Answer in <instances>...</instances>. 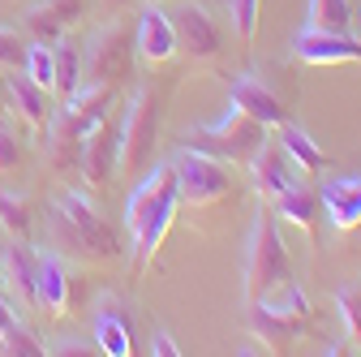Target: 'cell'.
Masks as SVG:
<instances>
[{
    "label": "cell",
    "instance_id": "cell-1",
    "mask_svg": "<svg viewBox=\"0 0 361 357\" xmlns=\"http://www.w3.org/2000/svg\"><path fill=\"white\" fill-rule=\"evenodd\" d=\"M48 237L69 262L108 267L125 258V237L112 219L90 202L86 190H61L48 207Z\"/></svg>",
    "mask_w": 361,
    "mask_h": 357
},
{
    "label": "cell",
    "instance_id": "cell-2",
    "mask_svg": "<svg viewBox=\"0 0 361 357\" xmlns=\"http://www.w3.org/2000/svg\"><path fill=\"white\" fill-rule=\"evenodd\" d=\"M176 211H180V190H176V168L168 159V164L151 168L125 198V233H129L133 267H147L159 254Z\"/></svg>",
    "mask_w": 361,
    "mask_h": 357
},
{
    "label": "cell",
    "instance_id": "cell-3",
    "mask_svg": "<svg viewBox=\"0 0 361 357\" xmlns=\"http://www.w3.org/2000/svg\"><path fill=\"white\" fill-rule=\"evenodd\" d=\"M267 133H271L267 125H258L241 108H228L224 116H215L207 125L185 129V133H180V147L198 151V155H211V159H219V164L233 168V164H250V155L262 147Z\"/></svg>",
    "mask_w": 361,
    "mask_h": 357
},
{
    "label": "cell",
    "instance_id": "cell-4",
    "mask_svg": "<svg viewBox=\"0 0 361 357\" xmlns=\"http://www.w3.org/2000/svg\"><path fill=\"white\" fill-rule=\"evenodd\" d=\"M138 69V52H133V26L125 18L104 22L99 30H90L82 43V82L86 86H112L125 91V82Z\"/></svg>",
    "mask_w": 361,
    "mask_h": 357
},
{
    "label": "cell",
    "instance_id": "cell-5",
    "mask_svg": "<svg viewBox=\"0 0 361 357\" xmlns=\"http://www.w3.org/2000/svg\"><path fill=\"white\" fill-rule=\"evenodd\" d=\"M288 280H293V262H288V246L280 237V219H276V211H262L254 219L250 246H245V305L271 297Z\"/></svg>",
    "mask_w": 361,
    "mask_h": 357
},
{
    "label": "cell",
    "instance_id": "cell-6",
    "mask_svg": "<svg viewBox=\"0 0 361 357\" xmlns=\"http://www.w3.org/2000/svg\"><path fill=\"white\" fill-rule=\"evenodd\" d=\"M159 125H164V95L155 86H138L129 99V108L121 112V159L116 172L133 176V172H147L155 143H159Z\"/></svg>",
    "mask_w": 361,
    "mask_h": 357
},
{
    "label": "cell",
    "instance_id": "cell-7",
    "mask_svg": "<svg viewBox=\"0 0 361 357\" xmlns=\"http://www.w3.org/2000/svg\"><path fill=\"white\" fill-rule=\"evenodd\" d=\"M168 22L176 30V48L185 52L194 65H211L224 56V30L211 18V9L202 0H168Z\"/></svg>",
    "mask_w": 361,
    "mask_h": 357
},
{
    "label": "cell",
    "instance_id": "cell-8",
    "mask_svg": "<svg viewBox=\"0 0 361 357\" xmlns=\"http://www.w3.org/2000/svg\"><path fill=\"white\" fill-rule=\"evenodd\" d=\"M172 168H176V190H180V202H185V207H215L224 198H233L228 164L180 147L172 155Z\"/></svg>",
    "mask_w": 361,
    "mask_h": 357
},
{
    "label": "cell",
    "instance_id": "cell-9",
    "mask_svg": "<svg viewBox=\"0 0 361 357\" xmlns=\"http://www.w3.org/2000/svg\"><path fill=\"white\" fill-rule=\"evenodd\" d=\"M0 293L13 301V310H39V250L26 237H9V246H5Z\"/></svg>",
    "mask_w": 361,
    "mask_h": 357
},
{
    "label": "cell",
    "instance_id": "cell-10",
    "mask_svg": "<svg viewBox=\"0 0 361 357\" xmlns=\"http://www.w3.org/2000/svg\"><path fill=\"white\" fill-rule=\"evenodd\" d=\"M116 159H121V112L104 116L82 143V159H78V176L95 190H108L116 176Z\"/></svg>",
    "mask_w": 361,
    "mask_h": 357
},
{
    "label": "cell",
    "instance_id": "cell-11",
    "mask_svg": "<svg viewBox=\"0 0 361 357\" xmlns=\"http://www.w3.org/2000/svg\"><path fill=\"white\" fill-rule=\"evenodd\" d=\"M293 56L301 65H353L361 61V35L353 30H297L293 35Z\"/></svg>",
    "mask_w": 361,
    "mask_h": 357
},
{
    "label": "cell",
    "instance_id": "cell-12",
    "mask_svg": "<svg viewBox=\"0 0 361 357\" xmlns=\"http://www.w3.org/2000/svg\"><path fill=\"white\" fill-rule=\"evenodd\" d=\"M86 9H90V0H26L22 30H26V39L56 43L86 18Z\"/></svg>",
    "mask_w": 361,
    "mask_h": 357
},
{
    "label": "cell",
    "instance_id": "cell-13",
    "mask_svg": "<svg viewBox=\"0 0 361 357\" xmlns=\"http://www.w3.org/2000/svg\"><path fill=\"white\" fill-rule=\"evenodd\" d=\"M133 52H138V61L151 65V69L168 65V61L180 52V48H176V30H172L168 13H164L159 5H151V0H147V9L138 13V26H133Z\"/></svg>",
    "mask_w": 361,
    "mask_h": 357
},
{
    "label": "cell",
    "instance_id": "cell-14",
    "mask_svg": "<svg viewBox=\"0 0 361 357\" xmlns=\"http://www.w3.org/2000/svg\"><path fill=\"white\" fill-rule=\"evenodd\" d=\"M90 340L108 357H129L133 353V319H129V305L116 293L95 297V336Z\"/></svg>",
    "mask_w": 361,
    "mask_h": 357
},
{
    "label": "cell",
    "instance_id": "cell-15",
    "mask_svg": "<svg viewBox=\"0 0 361 357\" xmlns=\"http://www.w3.org/2000/svg\"><path fill=\"white\" fill-rule=\"evenodd\" d=\"M250 181H254V190H258V198H276V194H284L293 181H297V164L284 155V147H280V138H262V147L250 155Z\"/></svg>",
    "mask_w": 361,
    "mask_h": 357
},
{
    "label": "cell",
    "instance_id": "cell-16",
    "mask_svg": "<svg viewBox=\"0 0 361 357\" xmlns=\"http://www.w3.org/2000/svg\"><path fill=\"white\" fill-rule=\"evenodd\" d=\"M52 108H56L52 91H43V86L30 82L22 69L5 73V112H13L26 129H43L52 121Z\"/></svg>",
    "mask_w": 361,
    "mask_h": 357
},
{
    "label": "cell",
    "instance_id": "cell-17",
    "mask_svg": "<svg viewBox=\"0 0 361 357\" xmlns=\"http://www.w3.org/2000/svg\"><path fill=\"white\" fill-rule=\"evenodd\" d=\"M228 104L233 108H241L245 116H254L258 125H267V129H280L284 121H288V108L276 99V91L271 86H262V78H254V73H237L233 82H228Z\"/></svg>",
    "mask_w": 361,
    "mask_h": 357
},
{
    "label": "cell",
    "instance_id": "cell-18",
    "mask_svg": "<svg viewBox=\"0 0 361 357\" xmlns=\"http://www.w3.org/2000/svg\"><path fill=\"white\" fill-rule=\"evenodd\" d=\"M39 310L52 319L73 315V272L65 254H39Z\"/></svg>",
    "mask_w": 361,
    "mask_h": 357
},
{
    "label": "cell",
    "instance_id": "cell-19",
    "mask_svg": "<svg viewBox=\"0 0 361 357\" xmlns=\"http://www.w3.org/2000/svg\"><path fill=\"white\" fill-rule=\"evenodd\" d=\"M319 207L327 215V224L336 233H353L361 229V172H348V176H331L319 194Z\"/></svg>",
    "mask_w": 361,
    "mask_h": 357
},
{
    "label": "cell",
    "instance_id": "cell-20",
    "mask_svg": "<svg viewBox=\"0 0 361 357\" xmlns=\"http://www.w3.org/2000/svg\"><path fill=\"white\" fill-rule=\"evenodd\" d=\"M301 327H305V323L276 315V310L262 305V301H250V332H254V340H258L267 353H284V349H293V340L301 336Z\"/></svg>",
    "mask_w": 361,
    "mask_h": 357
},
{
    "label": "cell",
    "instance_id": "cell-21",
    "mask_svg": "<svg viewBox=\"0 0 361 357\" xmlns=\"http://www.w3.org/2000/svg\"><path fill=\"white\" fill-rule=\"evenodd\" d=\"M271 211H276V219H284V224H297L301 233H319V215H323V207H319V194L314 190H305L301 181H293L284 194H276L271 198Z\"/></svg>",
    "mask_w": 361,
    "mask_h": 357
},
{
    "label": "cell",
    "instance_id": "cell-22",
    "mask_svg": "<svg viewBox=\"0 0 361 357\" xmlns=\"http://www.w3.org/2000/svg\"><path fill=\"white\" fill-rule=\"evenodd\" d=\"M82 86V43L61 35L52 43V99H69L73 91Z\"/></svg>",
    "mask_w": 361,
    "mask_h": 357
},
{
    "label": "cell",
    "instance_id": "cell-23",
    "mask_svg": "<svg viewBox=\"0 0 361 357\" xmlns=\"http://www.w3.org/2000/svg\"><path fill=\"white\" fill-rule=\"evenodd\" d=\"M276 138H280L284 155L297 164V172H323V168H327V155H323V147L314 143V138H310V133H305L301 125L284 121V125L276 129Z\"/></svg>",
    "mask_w": 361,
    "mask_h": 357
},
{
    "label": "cell",
    "instance_id": "cell-24",
    "mask_svg": "<svg viewBox=\"0 0 361 357\" xmlns=\"http://www.w3.org/2000/svg\"><path fill=\"white\" fill-rule=\"evenodd\" d=\"M0 353H13V357H39L43 353V344L18 319V310H13V301L5 293H0Z\"/></svg>",
    "mask_w": 361,
    "mask_h": 357
},
{
    "label": "cell",
    "instance_id": "cell-25",
    "mask_svg": "<svg viewBox=\"0 0 361 357\" xmlns=\"http://www.w3.org/2000/svg\"><path fill=\"white\" fill-rule=\"evenodd\" d=\"M305 30H353V5L348 0H310Z\"/></svg>",
    "mask_w": 361,
    "mask_h": 357
},
{
    "label": "cell",
    "instance_id": "cell-26",
    "mask_svg": "<svg viewBox=\"0 0 361 357\" xmlns=\"http://www.w3.org/2000/svg\"><path fill=\"white\" fill-rule=\"evenodd\" d=\"M262 305H271L276 315H284V319H297V323H305L310 315H314V305H310V297H305V289L297 284V280H288V284H280L271 297H262Z\"/></svg>",
    "mask_w": 361,
    "mask_h": 357
},
{
    "label": "cell",
    "instance_id": "cell-27",
    "mask_svg": "<svg viewBox=\"0 0 361 357\" xmlns=\"http://www.w3.org/2000/svg\"><path fill=\"white\" fill-rule=\"evenodd\" d=\"M30 224H35L30 202H26L22 194L0 190V229H5L9 237H30Z\"/></svg>",
    "mask_w": 361,
    "mask_h": 357
},
{
    "label": "cell",
    "instance_id": "cell-28",
    "mask_svg": "<svg viewBox=\"0 0 361 357\" xmlns=\"http://www.w3.org/2000/svg\"><path fill=\"white\" fill-rule=\"evenodd\" d=\"M26 159V143H22V133L13 125V116L0 112V176H13Z\"/></svg>",
    "mask_w": 361,
    "mask_h": 357
},
{
    "label": "cell",
    "instance_id": "cell-29",
    "mask_svg": "<svg viewBox=\"0 0 361 357\" xmlns=\"http://www.w3.org/2000/svg\"><path fill=\"white\" fill-rule=\"evenodd\" d=\"M22 73H26L30 82H39L43 91H52V43H39V39H30V43H26Z\"/></svg>",
    "mask_w": 361,
    "mask_h": 357
},
{
    "label": "cell",
    "instance_id": "cell-30",
    "mask_svg": "<svg viewBox=\"0 0 361 357\" xmlns=\"http://www.w3.org/2000/svg\"><path fill=\"white\" fill-rule=\"evenodd\" d=\"M26 30L22 26H0V73H9V69H22L26 61Z\"/></svg>",
    "mask_w": 361,
    "mask_h": 357
},
{
    "label": "cell",
    "instance_id": "cell-31",
    "mask_svg": "<svg viewBox=\"0 0 361 357\" xmlns=\"http://www.w3.org/2000/svg\"><path fill=\"white\" fill-rule=\"evenodd\" d=\"M228 13H233L237 39H241V43H254V35H258V13H262V0H228Z\"/></svg>",
    "mask_w": 361,
    "mask_h": 357
},
{
    "label": "cell",
    "instance_id": "cell-32",
    "mask_svg": "<svg viewBox=\"0 0 361 357\" xmlns=\"http://www.w3.org/2000/svg\"><path fill=\"white\" fill-rule=\"evenodd\" d=\"M336 310H340V319H344L348 340L361 344V289H344V293H336Z\"/></svg>",
    "mask_w": 361,
    "mask_h": 357
},
{
    "label": "cell",
    "instance_id": "cell-33",
    "mask_svg": "<svg viewBox=\"0 0 361 357\" xmlns=\"http://www.w3.org/2000/svg\"><path fill=\"white\" fill-rule=\"evenodd\" d=\"M151 353H155V357H176V353H180V344H176L168 332H155V336H151Z\"/></svg>",
    "mask_w": 361,
    "mask_h": 357
},
{
    "label": "cell",
    "instance_id": "cell-34",
    "mask_svg": "<svg viewBox=\"0 0 361 357\" xmlns=\"http://www.w3.org/2000/svg\"><path fill=\"white\" fill-rule=\"evenodd\" d=\"M5 246H9V233H5V229H0V258H5Z\"/></svg>",
    "mask_w": 361,
    "mask_h": 357
},
{
    "label": "cell",
    "instance_id": "cell-35",
    "mask_svg": "<svg viewBox=\"0 0 361 357\" xmlns=\"http://www.w3.org/2000/svg\"><path fill=\"white\" fill-rule=\"evenodd\" d=\"M0 112H5V78H0Z\"/></svg>",
    "mask_w": 361,
    "mask_h": 357
},
{
    "label": "cell",
    "instance_id": "cell-36",
    "mask_svg": "<svg viewBox=\"0 0 361 357\" xmlns=\"http://www.w3.org/2000/svg\"><path fill=\"white\" fill-rule=\"evenodd\" d=\"M104 5H125V0H104Z\"/></svg>",
    "mask_w": 361,
    "mask_h": 357
},
{
    "label": "cell",
    "instance_id": "cell-37",
    "mask_svg": "<svg viewBox=\"0 0 361 357\" xmlns=\"http://www.w3.org/2000/svg\"><path fill=\"white\" fill-rule=\"evenodd\" d=\"M151 5H168V0H151Z\"/></svg>",
    "mask_w": 361,
    "mask_h": 357
}]
</instances>
